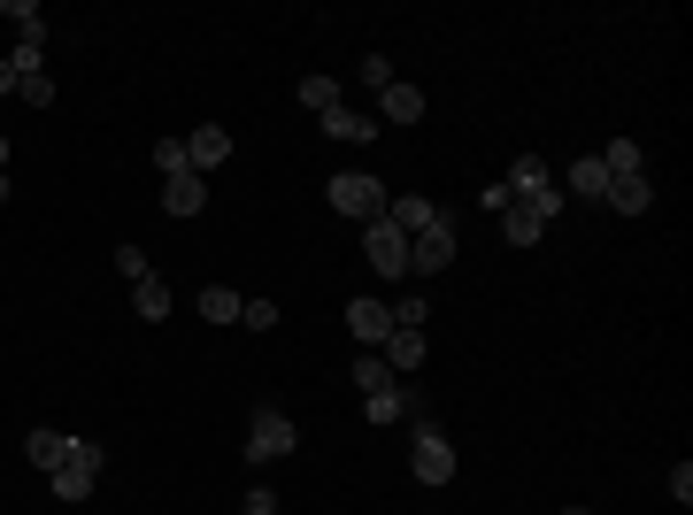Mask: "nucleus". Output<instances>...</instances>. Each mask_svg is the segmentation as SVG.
I'll return each mask as SVG.
<instances>
[{"instance_id": "0eeeda50", "label": "nucleus", "mask_w": 693, "mask_h": 515, "mask_svg": "<svg viewBox=\"0 0 693 515\" xmlns=\"http://www.w3.org/2000/svg\"><path fill=\"white\" fill-rule=\"evenodd\" d=\"M185 162H193L200 177H208V170H224V162H231V132H224V124H200V132L185 139Z\"/></svg>"}, {"instance_id": "393cba45", "label": "nucleus", "mask_w": 693, "mask_h": 515, "mask_svg": "<svg viewBox=\"0 0 693 515\" xmlns=\"http://www.w3.org/2000/svg\"><path fill=\"white\" fill-rule=\"evenodd\" d=\"M239 324L247 332H278V301H239Z\"/></svg>"}, {"instance_id": "f8f14e48", "label": "nucleus", "mask_w": 693, "mask_h": 515, "mask_svg": "<svg viewBox=\"0 0 693 515\" xmlns=\"http://www.w3.org/2000/svg\"><path fill=\"white\" fill-rule=\"evenodd\" d=\"M432 216H439V208H432L424 192H401V200H385V223H393V231H408V239H416Z\"/></svg>"}, {"instance_id": "6ab92c4d", "label": "nucleus", "mask_w": 693, "mask_h": 515, "mask_svg": "<svg viewBox=\"0 0 693 515\" xmlns=\"http://www.w3.org/2000/svg\"><path fill=\"white\" fill-rule=\"evenodd\" d=\"M362 416H370V423H401V416H416V392H401V385H393V392H370Z\"/></svg>"}, {"instance_id": "7c9ffc66", "label": "nucleus", "mask_w": 693, "mask_h": 515, "mask_svg": "<svg viewBox=\"0 0 693 515\" xmlns=\"http://www.w3.org/2000/svg\"><path fill=\"white\" fill-rule=\"evenodd\" d=\"M478 208H486V216H509V208H517V192H509V185H501V177H494V185H486V192H478Z\"/></svg>"}, {"instance_id": "aec40b11", "label": "nucleus", "mask_w": 693, "mask_h": 515, "mask_svg": "<svg viewBox=\"0 0 693 515\" xmlns=\"http://www.w3.org/2000/svg\"><path fill=\"white\" fill-rule=\"evenodd\" d=\"M23 454H31V470H46V477H54V470H62V454H70V439H62V431H31V439H23Z\"/></svg>"}, {"instance_id": "72a5a7b5", "label": "nucleus", "mask_w": 693, "mask_h": 515, "mask_svg": "<svg viewBox=\"0 0 693 515\" xmlns=\"http://www.w3.org/2000/svg\"><path fill=\"white\" fill-rule=\"evenodd\" d=\"M671 501H679V508L693 501V462H679V470H671Z\"/></svg>"}, {"instance_id": "9b49d317", "label": "nucleus", "mask_w": 693, "mask_h": 515, "mask_svg": "<svg viewBox=\"0 0 693 515\" xmlns=\"http://www.w3.org/2000/svg\"><path fill=\"white\" fill-rule=\"evenodd\" d=\"M377 116L385 124H424V85H385L377 93Z\"/></svg>"}, {"instance_id": "9d476101", "label": "nucleus", "mask_w": 693, "mask_h": 515, "mask_svg": "<svg viewBox=\"0 0 693 515\" xmlns=\"http://www.w3.org/2000/svg\"><path fill=\"white\" fill-rule=\"evenodd\" d=\"M617 216H648L655 208V177H609V192H601Z\"/></svg>"}, {"instance_id": "2eb2a0df", "label": "nucleus", "mask_w": 693, "mask_h": 515, "mask_svg": "<svg viewBox=\"0 0 693 515\" xmlns=\"http://www.w3.org/2000/svg\"><path fill=\"white\" fill-rule=\"evenodd\" d=\"M8 70H15V85H23V77H46V31H23L15 54H8Z\"/></svg>"}, {"instance_id": "f03ea898", "label": "nucleus", "mask_w": 693, "mask_h": 515, "mask_svg": "<svg viewBox=\"0 0 693 515\" xmlns=\"http://www.w3.org/2000/svg\"><path fill=\"white\" fill-rule=\"evenodd\" d=\"M293 446H301L293 416H278V408H255V416H247V462H278V454H293Z\"/></svg>"}, {"instance_id": "7ed1b4c3", "label": "nucleus", "mask_w": 693, "mask_h": 515, "mask_svg": "<svg viewBox=\"0 0 693 515\" xmlns=\"http://www.w3.org/2000/svg\"><path fill=\"white\" fill-rule=\"evenodd\" d=\"M408 470H416V485H447V477H455V446H447L439 423H416V439H408Z\"/></svg>"}, {"instance_id": "ddd939ff", "label": "nucleus", "mask_w": 693, "mask_h": 515, "mask_svg": "<svg viewBox=\"0 0 693 515\" xmlns=\"http://www.w3.org/2000/svg\"><path fill=\"white\" fill-rule=\"evenodd\" d=\"M377 354H385V369H393V377H408V369L424 361V332H385V346H377Z\"/></svg>"}, {"instance_id": "c9c22d12", "label": "nucleus", "mask_w": 693, "mask_h": 515, "mask_svg": "<svg viewBox=\"0 0 693 515\" xmlns=\"http://www.w3.org/2000/svg\"><path fill=\"white\" fill-rule=\"evenodd\" d=\"M0 208H8V170H0Z\"/></svg>"}, {"instance_id": "a878e982", "label": "nucleus", "mask_w": 693, "mask_h": 515, "mask_svg": "<svg viewBox=\"0 0 693 515\" xmlns=\"http://www.w3.org/2000/svg\"><path fill=\"white\" fill-rule=\"evenodd\" d=\"M424 316H432V308H424V293H408V301H393V332H424Z\"/></svg>"}, {"instance_id": "c756f323", "label": "nucleus", "mask_w": 693, "mask_h": 515, "mask_svg": "<svg viewBox=\"0 0 693 515\" xmlns=\"http://www.w3.org/2000/svg\"><path fill=\"white\" fill-rule=\"evenodd\" d=\"M15 101H31V108H54V77H23V85H15Z\"/></svg>"}, {"instance_id": "412c9836", "label": "nucleus", "mask_w": 693, "mask_h": 515, "mask_svg": "<svg viewBox=\"0 0 693 515\" xmlns=\"http://www.w3.org/2000/svg\"><path fill=\"white\" fill-rule=\"evenodd\" d=\"M601 170L609 177H648V155H640L632 139H609V147H601Z\"/></svg>"}, {"instance_id": "4be33fe9", "label": "nucleus", "mask_w": 693, "mask_h": 515, "mask_svg": "<svg viewBox=\"0 0 693 515\" xmlns=\"http://www.w3.org/2000/svg\"><path fill=\"white\" fill-rule=\"evenodd\" d=\"M193 308H200V324H239V293H231V285H208Z\"/></svg>"}, {"instance_id": "a211bd4d", "label": "nucleus", "mask_w": 693, "mask_h": 515, "mask_svg": "<svg viewBox=\"0 0 693 515\" xmlns=\"http://www.w3.org/2000/svg\"><path fill=\"white\" fill-rule=\"evenodd\" d=\"M132 308H139V316H147V324H163V316H170V285H163V277H155V270H147V277H139V285H132Z\"/></svg>"}, {"instance_id": "20e7f679", "label": "nucleus", "mask_w": 693, "mask_h": 515, "mask_svg": "<svg viewBox=\"0 0 693 515\" xmlns=\"http://www.w3.org/2000/svg\"><path fill=\"white\" fill-rule=\"evenodd\" d=\"M93 477H101V446H93V439H70V454H62V470H54L46 485H54V501H85Z\"/></svg>"}, {"instance_id": "5701e85b", "label": "nucleus", "mask_w": 693, "mask_h": 515, "mask_svg": "<svg viewBox=\"0 0 693 515\" xmlns=\"http://www.w3.org/2000/svg\"><path fill=\"white\" fill-rule=\"evenodd\" d=\"M539 231H547V223H539V208H509V216H501V239H509V246H531V239H539Z\"/></svg>"}, {"instance_id": "c85d7f7f", "label": "nucleus", "mask_w": 693, "mask_h": 515, "mask_svg": "<svg viewBox=\"0 0 693 515\" xmlns=\"http://www.w3.org/2000/svg\"><path fill=\"white\" fill-rule=\"evenodd\" d=\"M362 85L385 93V85H393V62H385V54H362Z\"/></svg>"}, {"instance_id": "bb28decb", "label": "nucleus", "mask_w": 693, "mask_h": 515, "mask_svg": "<svg viewBox=\"0 0 693 515\" xmlns=\"http://www.w3.org/2000/svg\"><path fill=\"white\" fill-rule=\"evenodd\" d=\"M155 170H163V177L193 170V162H185V139H163V147H155Z\"/></svg>"}, {"instance_id": "423d86ee", "label": "nucleus", "mask_w": 693, "mask_h": 515, "mask_svg": "<svg viewBox=\"0 0 693 515\" xmlns=\"http://www.w3.org/2000/svg\"><path fill=\"white\" fill-rule=\"evenodd\" d=\"M362 254H370V270L408 277V231H393L385 216H377V223H362Z\"/></svg>"}, {"instance_id": "1a4fd4ad", "label": "nucleus", "mask_w": 693, "mask_h": 515, "mask_svg": "<svg viewBox=\"0 0 693 515\" xmlns=\"http://www.w3.org/2000/svg\"><path fill=\"white\" fill-rule=\"evenodd\" d=\"M346 332H354L362 346H385V332H393V308L362 293V301H346Z\"/></svg>"}, {"instance_id": "cd10ccee", "label": "nucleus", "mask_w": 693, "mask_h": 515, "mask_svg": "<svg viewBox=\"0 0 693 515\" xmlns=\"http://www.w3.org/2000/svg\"><path fill=\"white\" fill-rule=\"evenodd\" d=\"M0 15H8V23H15V31H46V23H39V0H8V8H0Z\"/></svg>"}, {"instance_id": "f704fd0d", "label": "nucleus", "mask_w": 693, "mask_h": 515, "mask_svg": "<svg viewBox=\"0 0 693 515\" xmlns=\"http://www.w3.org/2000/svg\"><path fill=\"white\" fill-rule=\"evenodd\" d=\"M0 93H15V70H8V54H0Z\"/></svg>"}, {"instance_id": "f3484780", "label": "nucleus", "mask_w": 693, "mask_h": 515, "mask_svg": "<svg viewBox=\"0 0 693 515\" xmlns=\"http://www.w3.org/2000/svg\"><path fill=\"white\" fill-rule=\"evenodd\" d=\"M562 192H578V200H601V192H609V170H601V155H586V162H570V177H562Z\"/></svg>"}, {"instance_id": "39448f33", "label": "nucleus", "mask_w": 693, "mask_h": 515, "mask_svg": "<svg viewBox=\"0 0 693 515\" xmlns=\"http://www.w3.org/2000/svg\"><path fill=\"white\" fill-rule=\"evenodd\" d=\"M447 262H455V223L432 216V223L408 239V277H432V270H447Z\"/></svg>"}, {"instance_id": "473e14b6", "label": "nucleus", "mask_w": 693, "mask_h": 515, "mask_svg": "<svg viewBox=\"0 0 693 515\" xmlns=\"http://www.w3.org/2000/svg\"><path fill=\"white\" fill-rule=\"evenodd\" d=\"M239 515H286V508H278V493H270V485H255V493H247V508H239Z\"/></svg>"}, {"instance_id": "4468645a", "label": "nucleus", "mask_w": 693, "mask_h": 515, "mask_svg": "<svg viewBox=\"0 0 693 515\" xmlns=\"http://www.w3.org/2000/svg\"><path fill=\"white\" fill-rule=\"evenodd\" d=\"M317 124H324V139H340V147H362V139H370V116H362V108H332V116H317Z\"/></svg>"}, {"instance_id": "f257e3e1", "label": "nucleus", "mask_w": 693, "mask_h": 515, "mask_svg": "<svg viewBox=\"0 0 693 515\" xmlns=\"http://www.w3.org/2000/svg\"><path fill=\"white\" fill-rule=\"evenodd\" d=\"M324 200H332L340 216H354V223H377L393 192H385V185H377V177H370V170H340V177H332V185H324Z\"/></svg>"}, {"instance_id": "6e6552de", "label": "nucleus", "mask_w": 693, "mask_h": 515, "mask_svg": "<svg viewBox=\"0 0 693 515\" xmlns=\"http://www.w3.org/2000/svg\"><path fill=\"white\" fill-rule=\"evenodd\" d=\"M208 208V185H200V170H177V177H163V216H200Z\"/></svg>"}, {"instance_id": "b1692460", "label": "nucleus", "mask_w": 693, "mask_h": 515, "mask_svg": "<svg viewBox=\"0 0 693 515\" xmlns=\"http://www.w3.org/2000/svg\"><path fill=\"white\" fill-rule=\"evenodd\" d=\"M301 108H309V116H332V108H340V85H332V77H301Z\"/></svg>"}, {"instance_id": "4c0bfd02", "label": "nucleus", "mask_w": 693, "mask_h": 515, "mask_svg": "<svg viewBox=\"0 0 693 515\" xmlns=\"http://www.w3.org/2000/svg\"><path fill=\"white\" fill-rule=\"evenodd\" d=\"M562 515H593V508H562Z\"/></svg>"}, {"instance_id": "e433bc0d", "label": "nucleus", "mask_w": 693, "mask_h": 515, "mask_svg": "<svg viewBox=\"0 0 693 515\" xmlns=\"http://www.w3.org/2000/svg\"><path fill=\"white\" fill-rule=\"evenodd\" d=\"M0 170H8V139H0Z\"/></svg>"}, {"instance_id": "2f4dec72", "label": "nucleus", "mask_w": 693, "mask_h": 515, "mask_svg": "<svg viewBox=\"0 0 693 515\" xmlns=\"http://www.w3.org/2000/svg\"><path fill=\"white\" fill-rule=\"evenodd\" d=\"M116 270H124V277H132V285H139V277H147V254H139V246H132V239H124V246H116Z\"/></svg>"}, {"instance_id": "dca6fc26", "label": "nucleus", "mask_w": 693, "mask_h": 515, "mask_svg": "<svg viewBox=\"0 0 693 515\" xmlns=\"http://www.w3.org/2000/svg\"><path fill=\"white\" fill-rule=\"evenodd\" d=\"M393 385H401V377L385 369V354H377V346H362V361H354V392L370 400V392H393Z\"/></svg>"}]
</instances>
